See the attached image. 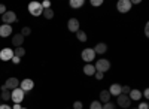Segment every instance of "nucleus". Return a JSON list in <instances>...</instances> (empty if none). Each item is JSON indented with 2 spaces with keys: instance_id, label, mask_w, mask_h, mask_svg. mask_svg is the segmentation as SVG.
Returning <instances> with one entry per match:
<instances>
[{
  "instance_id": "nucleus-41",
  "label": "nucleus",
  "mask_w": 149,
  "mask_h": 109,
  "mask_svg": "<svg viewBox=\"0 0 149 109\" xmlns=\"http://www.w3.org/2000/svg\"><path fill=\"white\" fill-rule=\"evenodd\" d=\"M0 99H2V97H0Z\"/></svg>"
},
{
  "instance_id": "nucleus-11",
  "label": "nucleus",
  "mask_w": 149,
  "mask_h": 109,
  "mask_svg": "<svg viewBox=\"0 0 149 109\" xmlns=\"http://www.w3.org/2000/svg\"><path fill=\"white\" fill-rule=\"evenodd\" d=\"M79 20H76V18H70L69 21H67V29H69V31H72V33H76L78 30H79Z\"/></svg>"
},
{
  "instance_id": "nucleus-38",
  "label": "nucleus",
  "mask_w": 149,
  "mask_h": 109,
  "mask_svg": "<svg viewBox=\"0 0 149 109\" xmlns=\"http://www.w3.org/2000/svg\"><path fill=\"white\" fill-rule=\"evenodd\" d=\"M12 109H21V105H18V103H14V106H12Z\"/></svg>"
},
{
  "instance_id": "nucleus-14",
  "label": "nucleus",
  "mask_w": 149,
  "mask_h": 109,
  "mask_svg": "<svg viewBox=\"0 0 149 109\" xmlns=\"http://www.w3.org/2000/svg\"><path fill=\"white\" fill-rule=\"evenodd\" d=\"M121 88H122V85H119V84H112L107 91H109L110 96H116L118 97V96L121 94Z\"/></svg>"
},
{
  "instance_id": "nucleus-5",
  "label": "nucleus",
  "mask_w": 149,
  "mask_h": 109,
  "mask_svg": "<svg viewBox=\"0 0 149 109\" xmlns=\"http://www.w3.org/2000/svg\"><path fill=\"white\" fill-rule=\"evenodd\" d=\"M2 20H3V24H8V26H10L12 22L17 21V14L14 10H6L5 14L2 15Z\"/></svg>"
},
{
  "instance_id": "nucleus-10",
  "label": "nucleus",
  "mask_w": 149,
  "mask_h": 109,
  "mask_svg": "<svg viewBox=\"0 0 149 109\" xmlns=\"http://www.w3.org/2000/svg\"><path fill=\"white\" fill-rule=\"evenodd\" d=\"M3 85H5L6 90H15V88L19 87V81L17 78H9V79H6V82Z\"/></svg>"
},
{
  "instance_id": "nucleus-12",
  "label": "nucleus",
  "mask_w": 149,
  "mask_h": 109,
  "mask_svg": "<svg viewBox=\"0 0 149 109\" xmlns=\"http://www.w3.org/2000/svg\"><path fill=\"white\" fill-rule=\"evenodd\" d=\"M22 43H24V36L21 33H17V34L12 36V45H14L15 48L22 46Z\"/></svg>"
},
{
  "instance_id": "nucleus-4",
  "label": "nucleus",
  "mask_w": 149,
  "mask_h": 109,
  "mask_svg": "<svg viewBox=\"0 0 149 109\" xmlns=\"http://www.w3.org/2000/svg\"><path fill=\"white\" fill-rule=\"evenodd\" d=\"M81 57H82L84 61H86V63H91L93 60L95 58V52H94L93 48H85V50L81 52Z\"/></svg>"
},
{
  "instance_id": "nucleus-30",
  "label": "nucleus",
  "mask_w": 149,
  "mask_h": 109,
  "mask_svg": "<svg viewBox=\"0 0 149 109\" xmlns=\"http://www.w3.org/2000/svg\"><path fill=\"white\" fill-rule=\"evenodd\" d=\"M94 76H95V79L102 81V79H103V76H104V73H102V72H95V73H94Z\"/></svg>"
},
{
  "instance_id": "nucleus-37",
  "label": "nucleus",
  "mask_w": 149,
  "mask_h": 109,
  "mask_svg": "<svg viewBox=\"0 0 149 109\" xmlns=\"http://www.w3.org/2000/svg\"><path fill=\"white\" fill-rule=\"evenodd\" d=\"M142 96H145V97H146V99H148V97H149V90H148V88H146V90H145V91H143V94H142Z\"/></svg>"
},
{
  "instance_id": "nucleus-32",
  "label": "nucleus",
  "mask_w": 149,
  "mask_h": 109,
  "mask_svg": "<svg viewBox=\"0 0 149 109\" xmlns=\"http://www.w3.org/2000/svg\"><path fill=\"white\" fill-rule=\"evenodd\" d=\"M137 109H149V105H148L146 102H143V103H139Z\"/></svg>"
},
{
  "instance_id": "nucleus-9",
  "label": "nucleus",
  "mask_w": 149,
  "mask_h": 109,
  "mask_svg": "<svg viewBox=\"0 0 149 109\" xmlns=\"http://www.w3.org/2000/svg\"><path fill=\"white\" fill-rule=\"evenodd\" d=\"M12 57H14V50H10V48H3L0 51V60L2 61H9V60H12Z\"/></svg>"
},
{
  "instance_id": "nucleus-16",
  "label": "nucleus",
  "mask_w": 149,
  "mask_h": 109,
  "mask_svg": "<svg viewBox=\"0 0 149 109\" xmlns=\"http://www.w3.org/2000/svg\"><path fill=\"white\" fill-rule=\"evenodd\" d=\"M98 99H100L98 102H100L102 105L110 102V94H109V91H107V90H102V91H100V96H98Z\"/></svg>"
},
{
  "instance_id": "nucleus-7",
  "label": "nucleus",
  "mask_w": 149,
  "mask_h": 109,
  "mask_svg": "<svg viewBox=\"0 0 149 109\" xmlns=\"http://www.w3.org/2000/svg\"><path fill=\"white\" fill-rule=\"evenodd\" d=\"M24 93H29V91H31L33 88H34V81L33 79H30V78H26V79H22L21 81V87H19Z\"/></svg>"
},
{
  "instance_id": "nucleus-20",
  "label": "nucleus",
  "mask_w": 149,
  "mask_h": 109,
  "mask_svg": "<svg viewBox=\"0 0 149 109\" xmlns=\"http://www.w3.org/2000/svg\"><path fill=\"white\" fill-rule=\"evenodd\" d=\"M76 38H78V41L79 42H86V39H88V36H86V33L85 31H82L81 29L76 31Z\"/></svg>"
},
{
  "instance_id": "nucleus-39",
  "label": "nucleus",
  "mask_w": 149,
  "mask_h": 109,
  "mask_svg": "<svg viewBox=\"0 0 149 109\" xmlns=\"http://www.w3.org/2000/svg\"><path fill=\"white\" fill-rule=\"evenodd\" d=\"M133 5H140V0H133V2H131V6Z\"/></svg>"
},
{
  "instance_id": "nucleus-36",
  "label": "nucleus",
  "mask_w": 149,
  "mask_h": 109,
  "mask_svg": "<svg viewBox=\"0 0 149 109\" xmlns=\"http://www.w3.org/2000/svg\"><path fill=\"white\" fill-rule=\"evenodd\" d=\"M145 34L149 36V24H146V26H145Z\"/></svg>"
},
{
  "instance_id": "nucleus-22",
  "label": "nucleus",
  "mask_w": 149,
  "mask_h": 109,
  "mask_svg": "<svg viewBox=\"0 0 149 109\" xmlns=\"http://www.w3.org/2000/svg\"><path fill=\"white\" fill-rule=\"evenodd\" d=\"M14 55L21 58V57H24V55H26V50H24L22 46H19V48H15V50H14Z\"/></svg>"
},
{
  "instance_id": "nucleus-29",
  "label": "nucleus",
  "mask_w": 149,
  "mask_h": 109,
  "mask_svg": "<svg viewBox=\"0 0 149 109\" xmlns=\"http://www.w3.org/2000/svg\"><path fill=\"white\" fill-rule=\"evenodd\" d=\"M40 5H42V8H43V9H48V8H51V2H49V0H45V2H42Z\"/></svg>"
},
{
  "instance_id": "nucleus-27",
  "label": "nucleus",
  "mask_w": 149,
  "mask_h": 109,
  "mask_svg": "<svg viewBox=\"0 0 149 109\" xmlns=\"http://www.w3.org/2000/svg\"><path fill=\"white\" fill-rule=\"evenodd\" d=\"M130 91H131V88H130L128 85H124V87L121 88V94H127V96H128Z\"/></svg>"
},
{
  "instance_id": "nucleus-3",
  "label": "nucleus",
  "mask_w": 149,
  "mask_h": 109,
  "mask_svg": "<svg viewBox=\"0 0 149 109\" xmlns=\"http://www.w3.org/2000/svg\"><path fill=\"white\" fill-rule=\"evenodd\" d=\"M24 96H26V93H24V91L18 87V88H15V90L10 91V100L14 102V103L21 105V102L24 100Z\"/></svg>"
},
{
  "instance_id": "nucleus-42",
  "label": "nucleus",
  "mask_w": 149,
  "mask_h": 109,
  "mask_svg": "<svg viewBox=\"0 0 149 109\" xmlns=\"http://www.w3.org/2000/svg\"><path fill=\"white\" fill-rule=\"evenodd\" d=\"M136 109H137V108H136Z\"/></svg>"
},
{
  "instance_id": "nucleus-19",
  "label": "nucleus",
  "mask_w": 149,
  "mask_h": 109,
  "mask_svg": "<svg viewBox=\"0 0 149 109\" xmlns=\"http://www.w3.org/2000/svg\"><path fill=\"white\" fill-rule=\"evenodd\" d=\"M84 3H85L84 0H70V2H69L70 8H73V9H79V8H82Z\"/></svg>"
},
{
  "instance_id": "nucleus-40",
  "label": "nucleus",
  "mask_w": 149,
  "mask_h": 109,
  "mask_svg": "<svg viewBox=\"0 0 149 109\" xmlns=\"http://www.w3.org/2000/svg\"><path fill=\"white\" fill-rule=\"evenodd\" d=\"M21 109H27V108H21Z\"/></svg>"
},
{
  "instance_id": "nucleus-13",
  "label": "nucleus",
  "mask_w": 149,
  "mask_h": 109,
  "mask_svg": "<svg viewBox=\"0 0 149 109\" xmlns=\"http://www.w3.org/2000/svg\"><path fill=\"white\" fill-rule=\"evenodd\" d=\"M12 27L10 26H8V24H2L0 26V38H8L9 34H12Z\"/></svg>"
},
{
  "instance_id": "nucleus-15",
  "label": "nucleus",
  "mask_w": 149,
  "mask_h": 109,
  "mask_svg": "<svg viewBox=\"0 0 149 109\" xmlns=\"http://www.w3.org/2000/svg\"><path fill=\"white\" fill-rule=\"evenodd\" d=\"M93 50H94V52H95V54H100V55H103V54L107 51V45H106L104 42H100V43H97V45L93 48Z\"/></svg>"
},
{
  "instance_id": "nucleus-1",
  "label": "nucleus",
  "mask_w": 149,
  "mask_h": 109,
  "mask_svg": "<svg viewBox=\"0 0 149 109\" xmlns=\"http://www.w3.org/2000/svg\"><path fill=\"white\" fill-rule=\"evenodd\" d=\"M94 67H95V72L106 73V72L110 69V61H109V60H106V58H100V60H97V61H95Z\"/></svg>"
},
{
  "instance_id": "nucleus-26",
  "label": "nucleus",
  "mask_w": 149,
  "mask_h": 109,
  "mask_svg": "<svg viewBox=\"0 0 149 109\" xmlns=\"http://www.w3.org/2000/svg\"><path fill=\"white\" fill-rule=\"evenodd\" d=\"M116 106H115V103H110V102H107V103H104L103 106H102V109H115Z\"/></svg>"
},
{
  "instance_id": "nucleus-25",
  "label": "nucleus",
  "mask_w": 149,
  "mask_h": 109,
  "mask_svg": "<svg viewBox=\"0 0 149 109\" xmlns=\"http://www.w3.org/2000/svg\"><path fill=\"white\" fill-rule=\"evenodd\" d=\"M30 33H31V29L30 27H22V30H21V34L26 38V36H30Z\"/></svg>"
},
{
  "instance_id": "nucleus-35",
  "label": "nucleus",
  "mask_w": 149,
  "mask_h": 109,
  "mask_svg": "<svg viewBox=\"0 0 149 109\" xmlns=\"http://www.w3.org/2000/svg\"><path fill=\"white\" fill-rule=\"evenodd\" d=\"M0 109H12V108H10L9 105H5V103H3V105H0Z\"/></svg>"
},
{
  "instance_id": "nucleus-2",
  "label": "nucleus",
  "mask_w": 149,
  "mask_h": 109,
  "mask_svg": "<svg viewBox=\"0 0 149 109\" xmlns=\"http://www.w3.org/2000/svg\"><path fill=\"white\" fill-rule=\"evenodd\" d=\"M29 12L33 17H40L43 14V8L39 2H30L29 3Z\"/></svg>"
},
{
  "instance_id": "nucleus-18",
  "label": "nucleus",
  "mask_w": 149,
  "mask_h": 109,
  "mask_svg": "<svg viewBox=\"0 0 149 109\" xmlns=\"http://www.w3.org/2000/svg\"><path fill=\"white\" fill-rule=\"evenodd\" d=\"M84 73L86 75V76H94V73H95V67L93 66V64H85L84 66Z\"/></svg>"
},
{
  "instance_id": "nucleus-6",
  "label": "nucleus",
  "mask_w": 149,
  "mask_h": 109,
  "mask_svg": "<svg viewBox=\"0 0 149 109\" xmlns=\"http://www.w3.org/2000/svg\"><path fill=\"white\" fill-rule=\"evenodd\" d=\"M116 9H118V12H121V14H125V12H128L131 9V2L130 0H118Z\"/></svg>"
},
{
  "instance_id": "nucleus-17",
  "label": "nucleus",
  "mask_w": 149,
  "mask_h": 109,
  "mask_svg": "<svg viewBox=\"0 0 149 109\" xmlns=\"http://www.w3.org/2000/svg\"><path fill=\"white\" fill-rule=\"evenodd\" d=\"M128 97H130V100H140L142 99V91L140 90H131L130 93H128Z\"/></svg>"
},
{
  "instance_id": "nucleus-33",
  "label": "nucleus",
  "mask_w": 149,
  "mask_h": 109,
  "mask_svg": "<svg viewBox=\"0 0 149 109\" xmlns=\"http://www.w3.org/2000/svg\"><path fill=\"white\" fill-rule=\"evenodd\" d=\"M10 61L14 63V64H18V63L21 61V58H19V57H15V55H14V57H12V60H10Z\"/></svg>"
},
{
  "instance_id": "nucleus-24",
  "label": "nucleus",
  "mask_w": 149,
  "mask_h": 109,
  "mask_svg": "<svg viewBox=\"0 0 149 109\" xmlns=\"http://www.w3.org/2000/svg\"><path fill=\"white\" fill-rule=\"evenodd\" d=\"M0 97H2L3 100H10V91L9 90H5V91H2V94H0Z\"/></svg>"
},
{
  "instance_id": "nucleus-23",
  "label": "nucleus",
  "mask_w": 149,
  "mask_h": 109,
  "mask_svg": "<svg viewBox=\"0 0 149 109\" xmlns=\"http://www.w3.org/2000/svg\"><path fill=\"white\" fill-rule=\"evenodd\" d=\"M102 106H103V105L98 102V100H93L91 105H90V109H102Z\"/></svg>"
},
{
  "instance_id": "nucleus-28",
  "label": "nucleus",
  "mask_w": 149,
  "mask_h": 109,
  "mask_svg": "<svg viewBox=\"0 0 149 109\" xmlns=\"http://www.w3.org/2000/svg\"><path fill=\"white\" fill-rule=\"evenodd\" d=\"M73 108H74V109H84V105H82V102L78 100V102L73 103Z\"/></svg>"
},
{
  "instance_id": "nucleus-21",
  "label": "nucleus",
  "mask_w": 149,
  "mask_h": 109,
  "mask_svg": "<svg viewBox=\"0 0 149 109\" xmlns=\"http://www.w3.org/2000/svg\"><path fill=\"white\" fill-rule=\"evenodd\" d=\"M46 20H52L54 18V10L51 8H48V9H43V14H42Z\"/></svg>"
},
{
  "instance_id": "nucleus-31",
  "label": "nucleus",
  "mask_w": 149,
  "mask_h": 109,
  "mask_svg": "<svg viewBox=\"0 0 149 109\" xmlns=\"http://www.w3.org/2000/svg\"><path fill=\"white\" fill-rule=\"evenodd\" d=\"M91 5L93 6H102L103 2H102V0H91Z\"/></svg>"
},
{
  "instance_id": "nucleus-34",
  "label": "nucleus",
  "mask_w": 149,
  "mask_h": 109,
  "mask_svg": "<svg viewBox=\"0 0 149 109\" xmlns=\"http://www.w3.org/2000/svg\"><path fill=\"white\" fill-rule=\"evenodd\" d=\"M6 10H8V9H6V6H5L3 3H0V14H2V15H3V14H5V12H6Z\"/></svg>"
},
{
  "instance_id": "nucleus-8",
  "label": "nucleus",
  "mask_w": 149,
  "mask_h": 109,
  "mask_svg": "<svg viewBox=\"0 0 149 109\" xmlns=\"http://www.w3.org/2000/svg\"><path fill=\"white\" fill-rule=\"evenodd\" d=\"M116 103L121 108H128L131 105V100H130V97H128L127 94H119L118 97H116Z\"/></svg>"
}]
</instances>
